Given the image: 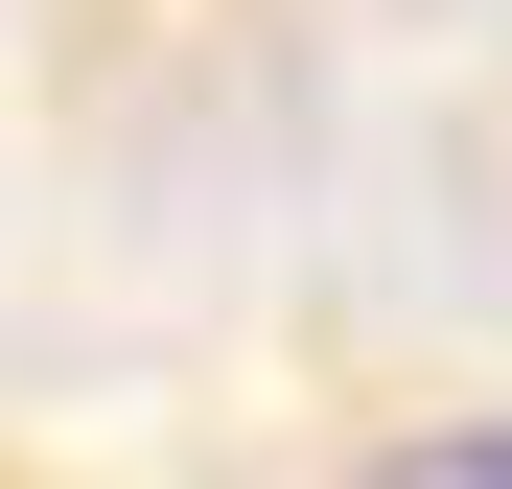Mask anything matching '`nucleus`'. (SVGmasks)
Masks as SVG:
<instances>
[{"mask_svg": "<svg viewBox=\"0 0 512 489\" xmlns=\"http://www.w3.org/2000/svg\"><path fill=\"white\" fill-rule=\"evenodd\" d=\"M350 489H512V420H443V443H396V466H350Z\"/></svg>", "mask_w": 512, "mask_h": 489, "instance_id": "f257e3e1", "label": "nucleus"}]
</instances>
